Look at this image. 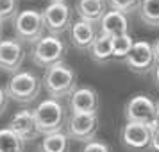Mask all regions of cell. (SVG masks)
Instances as JSON below:
<instances>
[{
  "mask_svg": "<svg viewBox=\"0 0 159 152\" xmlns=\"http://www.w3.org/2000/svg\"><path fill=\"white\" fill-rule=\"evenodd\" d=\"M43 88L48 93L50 99H65L77 90V73L70 65L57 63L54 66L45 68L43 77Z\"/></svg>",
  "mask_w": 159,
  "mask_h": 152,
  "instance_id": "6da1fadb",
  "label": "cell"
},
{
  "mask_svg": "<svg viewBox=\"0 0 159 152\" xmlns=\"http://www.w3.org/2000/svg\"><path fill=\"white\" fill-rule=\"evenodd\" d=\"M66 52H68V45L61 36L45 34L41 39L32 43L30 59L36 66L48 68V66H54L57 63H65Z\"/></svg>",
  "mask_w": 159,
  "mask_h": 152,
  "instance_id": "7a4b0ae2",
  "label": "cell"
},
{
  "mask_svg": "<svg viewBox=\"0 0 159 152\" xmlns=\"http://www.w3.org/2000/svg\"><path fill=\"white\" fill-rule=\"evenodd\" d=\"M41 86L43 81L36 73L29 70H20L11 75V79L6 84V91L9 99L18 104H32L41 93Z\"/></svg>",
  "mask_w": 159,
  "mask_h": 152,
  "instance_id": "3957f363",
  "label": "cell"
},
{
  "mask_svg": "<svg viewBox=\"0 0 159 152\" xmlns=\"http://www.w3.org/2000/svg\"><path fill=\"white\" fill-rule=\"evenodd\" d=\"M123 116H125V122L145 123L152 131L159 127L157 102H154V99L147 93L132 95L123 106Z\"/></svg>",
  "mask_w": 159,
  "mask_h": 152,
  "instance_id": "277c9868",
  "label": "cell"
},
{
  "mask_svg": "<svg viewBox=\"0 0 159 152\" xmlns=\"http://www.w3.org/2000/svg\"><path fill=\"white\" fill-rule=\"evenodd\" d=\"M38 122V129L41 134H48V132H56V131H65L66 120H68V111H66L65 104L59 99H47L41 100L34 109Z\"/></svg>",
  "mask_w": 159,
  "mask_h": 152,
  "instance_id": "5b68a950",
  "label": "cell"
},
{
  "mask_svg": "<svg viewBox=\"0 0 159 152\" xmlns=\"http://www.w3.org/2000/svg\"><path fill=\"white\" fill-rule=\"evenodd\" d=\"M13 25H15V38L30 45L41 39L47 32L43 13L38 9H22L15 18Z\"/></svg>",
  "mask_w": 159,
  "mask_h": 152,
  "instance_id": "8992f818",
  "label": "cell"
},
{
  "mask_svg": "<svg viewBox=\"0 0 159 152\" xmlns=\"http://www.w3.org/2000/svg\"><path fill=\"white\" fill-rule=\"evenodd\" d=\"M65 131L70 140L91 141L98 132V113H70Z\"/></svg>",
  "mask_w": 159,
  "mask_h": 152,
  "instance_id": "52a82bcc",
  "label": "cell"
},
{
  "mask_svg": "<svg viewBox=\"0 0 159 152\" xmlns=\"http://www.w3.org/2000/svg\"><path fill=\"white\" fill-rule=\"evenodd\" d=\"M152 132L154 131L145 123L125 122L120 129V141H122L123 149L130 152H147L150 150Z\"/></svg>",
  "mask_w": 159,
  "mask_h": 152,
  "instance_id": "ba28073f",
  "label": "cell"
},
{
  "mask_svg": "<svg viewBox=\"0 0 159 152\" xmlns=\"http://www.w3.org/2000/svg\"><path fill=\"white\" fill-rule=\"evenodd\" d=\"M45 29L48 34L63 36L65 32H70L72 27V9L66 2H50L43 9Z\"/></svg>",
  "mask_w": 159,
  "mask_h": 152,
  "instance_id": "9c48e42d",
  "label": "cell"
},
{
  "mask_svg": "<svg viewBox=\"0 0 159 152\" xmlns=\"http://www.w3.org/2000/svg\"><path fill=\"white\" fill-rule=\"evenodd\" d=\"M125 65L130 72L138 75L152 73L157 66V59L154 54V45L148 41H134V47L125 59Z\"/></svg>",
  "mask_w": 159,
  "mask_h": 152,
  "instance_id": "30bf717a",
  "label": "cell"
},
{
  "mask_svg": "<svg viewBox=\"0 0 159 152\" xmlns=\"http://www.w3.org/2000/svg\"><path fill=\"white\" fill-rule=\"evenodd\" d=\"M25 56V43L18 38H4L0 41V70L7 73L20 72Z\"/></svg>",
  "mask_w": 159,
  "mask_h": 152,
  "instance_id": "8fae6325",
  "label": "cell"
},
{
  "mask_svg": "<svg viewBox=\"0 0 159 152\" xmlns=\"http://www.w3.org/2000/svg\"><path fill=\"white\" fill-rule=\"evenodd\" d=\"M100 34L98 30V25L91 22H86V20H77V22L72 23L70 27V43L75 50L79 52H88L91 48V45L95 43L97 36Z\"/></svg>",
  "mask_w": 159,
  "mask_h": 152,
  "instance_id": "7c38bea8",
  "label": "cell"
},
{
  "mask_svg": "<svg viewBox=\"0 0 159 152\" xmlns=\"http://www.w3.org/2000/svg\"><path fill=\"white\" fill-rule=\"evenodd\" d=\"M9 127L15 131L18 136L22 138L23 141H34L41 132L38 129V122H36V115H34V109H20L18 113L13 115Z\"/></svg>",
  "mask_w": 159,
  "mask_h": 152,
  "instance_id": "4fadbf2b",
  "label": "cell"
},
{
  "mask_svg": "<svg viewBox=\"0 0 159 152\" xmlns=\"http://www.w3.org/2000/svg\"><path fill=\"white\" fill-rule=\"evenodd\" d=\"M68 108L70 113H98V93L91 86H77L68 99Z\"/></svg>",
  "mask_w": 159,
  "mask_h": 152,
  "instance_id": "5bb4252c",
  "label": "cell"
},
{
  "mask_svg": "<svg viewBox=\"0 0 159 152\" xmlns=\"http://www.w3.org/2000/svg\"><path fill=\"white\" fill-rule=\"evenodd\" d=\"M98 30H100V34H106L109 38H115V36L129 32L127 15L120 13V11H115V9H109L107 13L104 15V18L100 20V23H98Z\"/></svg>",
  "mask_w": 159,
  "mask_h": 152,
  "instance_id": "9a60e30c",
  "label": "cell"
},
{
  "mask_svg": "<svg viewBox=\"0 0 159 152\" xmlns=\"http://www.w3.org/2000/svg\"><path fill=\"white\" fill-rule=\"evenodd\" d=\"M107 7V0H77L75 2V13L80 20L97 23V25L109 11Z\"/></svg>",
  "mask_w": 159,
  "mask_h": 152,
  "instance_id": "2e32d148",
  "label": "cell"
},
{
  "mask_svg": "<svg viewBox=\"0 0 159 152\" xmlns=\"http://www.w3.org/2000/svg\"><path fill=\"white\" fill-rule=\"evenodd\" d=\"M89 58L97 65H107L111 63L115 56H113V45H111V38L106 34H98L95 43L91 45V48L88 50Z\"/></svg>",
  "mask_w": 159,
  "mask_h": 152,
  "instance_id": "e0dca14e",
  "label": "cell"
},
{
  "mask_svg": "<svg viewBox=\"0 0 159 152\" xmlns=\"http://www.w3.org/2000/svg\"><path fill=\"white\" fill-rule=\"evenodd\" d=\"M38 150L39 152H70V136L66 134V131H56V132L43 134Z\"/></svg>",
  "mask_w": 159,
  "mask_h": 152,
  "instance_id": "ac0fdd59",
  "label": "cell"
},
{
  "mask_svg": "<svg viewBox=\"0 0 159 152\" xmlns=\"http://www.w3.org/2000/svg\"><path fill=\"white\" fill-rule=\"evenodd\" d=\"M0 152H25V141L11 127L0 129Z\"/></svg>",
  "mask_w": 159,
  "mask_h": 152,
  "instance_id": "d6986e66",
  "label": "cell"
},
{
  "mask_svg": "<svg viewBox=\"0 0 159 152\" xmlns=\"http://www.w3.org/2000/svg\"><path fill=\"white\" fill-rule=\"evenodd\" d=\"M138 16L147 27H159V0H141Z\"/></svg>",
  "mask_w": 159,
  "mask_h": 152,
  "instance_id": "ffe728a7",
  "label": "cell"
},
{
  "mask_svg": "<svg viewBox=\"0 0 159 152\" xmlns=\"http://www.w3.org/2000/svg\"><path fill=\"white\" fill-rule=\"evenodd\" d=\"M111 45H113V56L118 61H125L127 56L130 54L132 47H134V39L130 38L129 32L120 34V36L111 38Z\"/></svg>",
  "mask_w": 159,
  "mask_h": 152,
  "instance_id": "44dd1931",
  "label": "cell"
},
{
  "mask_svg": "<svg viewBox=\"0 0 159 152\" xmlns=\"http://www.w3.org/2000/svg\"><path fill=\"white\" fill-rule=\"evenodd\" d=\"M20 13V0H0V22H15Z\"/></svg>",
  "mask_w": 159,
  "mask_h": 152,
  "instance_id": "7402d4cb",
  "label": "cell"
},
{
  "mask_svg": "<svg viewBox=\"0 0 159 152\" xmlns=\"http://www.w3.org/2000/svg\"><path fill=\"white\" fill-rule=\"evenodd\" d=\"M109 9H115V11H120V13H125V15H130L139 9L141 6V0H107Z\"/></svg>",
  "mask_w": 159,
  "mask_h": 152,
  "instance_id": "603a6c76",
  "label": "cell"
},
{
  "mask_svg": "<svg viewBox=\"0 0 159 152\" xmlns=\"http://www.w3.org/2000/svg\"><path fill=\"white\" fill-rule=\"evenodd\" d=\"M79 152H113V150H111L109 143H106V141L95 138V140H91V141H86V143L80 147Z\"/></svg>",
  "mask_w": 159,
  "mask_h": 152,
  "instance_id": "cb8c5ba5",
  "label": "cell"
},
{
  "mask_svg": "<svg viewBox=\"0 0 159 152\" xmlns=\"http://www.w3.org/2000/svg\"><path fill=\"white\" fill-rule=\"evenodd\" d=\"M9 100H11V99H9L6 88L0 86V116L6 113V109H7V106H9Z\"/></svg>",
  "mask_w": 159,
  "mask_h": 152,
  "instance_id": "d4e9b609",
  "label": "cell"
},
{
  "mask_svg": "<svg viewBox=\"0 0 159 152\" xmlns=\"http://www.w3.org/2000/svg\"><path fill=\"white\" fill-rule=\"evenodd\" d=\"M150 150L152 152H159V127H157V129H154V132H152Z\"/></svg>",
  "mask_w": 159,
  "mask_h": 152,
  "instance_id": "484cf974",
  "label": "cell"
},
{
  "mask_svg": "<svg viewBox=\"0 0 159 152\" xmlns=\"http://www.w3.org/2000/svg\"><path fill=\"white\" fill-rule=\"evenodd\" d=\"M152 75H154V82H156V86L159 88V63H157V66H156V70L152 72Z\"/></svg>",
  "mask_w": 159,
  "mask_h": 152,
  "instance_id": "4316f807",
  "label": "cell"
},
{
  "mask_svg": "<svg viewBox=\"0 0 159 152\" xmlns=\"http://www.w3.org/2000/svg\"><path fill=\"white\" fill-rule=\"evenodd\" d=\"M152 45H154V54H156V59H157V63H159V38Z\"/></svg>",
  "mask_w": 159,
  "mask_h": 152,
  "instance_id": "83f0119b",
  "label": "cell"
},
{
  "mask_svg": "<svg viewBox=\"0 0 159 152\" xmlns=\"http://www.w3.org/2000/svg\"><path fill=\"white\" fill-rule=\"evenodd\" d=\"M2 23H4V22H0V41L4 39V38H2V32H4V29H2Z\"/></svg>",
  "mask_w": 159,
  "mask_h": 152,
  "instance_id": "f1b7e54d",
  "label": "cell"
},
{
  "mask_svg": "<svg viewBox=\"0 0 159 152\" xmlns=\"http://www.w3.org/2000/svg\"><path fill=\"white\" fill-rule=\"evenodd\" d=\"M50 2H66V0H50Z\"/></svg>",
  "mask_w": 159,
  "mask_h": 152,
  "instance_id": "f546056e",
  "label": "cell"
},
{
  "mask_svg": "<svg viewBox=\"0 0 159 152\" xmlns=\"http://www.w3.org/2000/svg\"><path fill=\"white\" fill-rule=\"evenodd\" d=\"M157 111H159V100H157Z\"/></svg>",
  "mask_w": 159,
  "mask_h": 152,
  "instance_id": "4dcf8cb0",
  "label": "cell"
}]
</instances>
